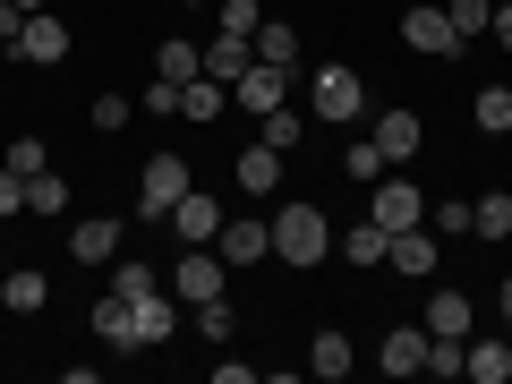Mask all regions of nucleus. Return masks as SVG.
I'll return each instance as SVG.
<instances>
[{
    "mask_svg": "<svg viewBox=\"0 0 512 384\" xmlns=\"http://www.w3.org/2000/svg\"><path fill=\"white\" fill-rule=\"evenodd\" d=\"M291 86H299V69H274V60H248V69L231 77V103L265 120V111H282V103H291Z\"/></svg>",
    "mask_w": 512,
    "mask_h": 384,
    "instance_id": "3",
    "label": "nucleus"
},
{
    "mask_svg": "<svg viewBox=\"0 0 512 384\" xmlns=\"http://www.w3.org/2000/svg\"><path fill=\"white\" fill-rule=\"evenodd\" d=\"M461 376L470 384H512V342H461Z\"/></svg>",
    "mask_w": 512,
    "mask_h": 384,
    "instance_id": "16",
    "label": "nucleus"
},
{
    "mask_svg": "<svg viewBox=\"0 0 512 384\" xmlns=\"http://www.w3.org/2000/svg\"><path fill=\"white\" fill-rule=\"evenodd\" d=\"M308 103H316V120L350 128V120L367 111V86H359V69H342V60H333V69H316V77H308Z\"/></svg>",
    "mask_w": 512,
    "mask_h": 384,
    "instance_id": "2",
    "label": "nucleus"
},
{
    "mask_svg": "<svg viewBox=\"0 0 512 384\" xmlns=\"http://www.w3.org/2000/svg\"><path fill=\"white\" fill-rule=\"evenodd\" d=\"M470 120L487 128V137H512V86H478V103H470Z\"/></svg>",
    "mask_w": 512,
    "mask_h": 384,
    "instance_id": "28",
    "label": "nucleus"
},
{
    "mask_svg": "<svg viewBox=\"0 0 512 384\" xmlns=\"http://www.w3.org/2000/svg\"><path fill=\"white\" fill-rule=\"evenodd\" d=\"M402 43H410V52H427V60L461 52V35H453V18H444V9H410V18H402Z\"/></svg>",
    "mask_w": 512,
    "mask_h": 384,
    "instance_id": "12",
    "label": "nucleus"
},
{
    "mask_svg": "<svg viewBox=\"0 0 512 384\" xmlns=\"http://www.w3.org/2000/svg\"><path fill=\"white\" fill-rule=\"evenodd\" d=\"M419 137H427V120L419 111H376V146H384V163H410V154H419Z\"/></svg>",
    "mask_w": 512,
    "mask_h": 384,
    "instance_id": "13",
    "label": "nucleus"
},
{
    "mask_svg": "<svg viewBox=\"0 0 512 384\" xmlns=\"http://www.w3.org/2000/svg\"><path fill=\"white\" fill-rule=\"evenodd\" d=\"M222 274H231V265H222L214 248H180V282H171V291L197 308V299H222Z\"/></svg>",
    "mask_w": 512,
    "mask_h": 384,
    "instance_id": "9",
    "label": "nucleus"
},
{
    "mask_svg": "<svg viewBox=\"0 0 512 384\" xmlns=\"http://www.w3.org/2000/svg\"><path fill=\"white\" fill-rule=\"evenodd\" d=\"M0 214H26V180L9 163H0Z\"/></svg>",
    "mask_w": 512,
    "mask_h": 384,
    "instance_id": "40",
    "label": "nucleus"
},
{
    "mask_svg": "<svg viewBox=\"0 0 512 384\" xmlns=\"http://www.w3.org/2000/svg\"><path fill=\"white\" fill-rule=\"evenodd\" d=\"M495 308H504V325H512V282H504V299H495Z\"/></svg>",
    "mask_w": 512,
    "mask_h": 384,
    "instance_id": "42",
    "label": "nucleus"
},
{
    "mask_svg": "<svg viewBox=\"0 0 512 384\" xmlns=\"http://www.w3.org/2000/svg\"><path fill=\"white\" fill-rule=\"evenodd\" d=\"M214 256L222 265H265V256H274V222H222Z\"/></svg>",
    "mask_w": 512,
    "mask_h": 384,
    "instance_id": "10",
    "label": "nucleus"
},
{
    "mask_svg": "<svg viewBox=\"0 0 512 384\" xmlns=\"http://www.w3.org/2000/svg\"><path fill=\"white\" fill-rule=\"evenodd\" d=\"M111 248H120V214H103V222H77V231H69V256H77V265H103Z\"/></svg>",
    "mask_w": 512,
    "mask_h": 384,
    "instance_id": "19",
    "label": "nucleus"
},
{
    "mask_svg": "<svg viewBox=\"0 0 512 384\" xmlns=\"http://www.w3.org/2000/svg\"><path fill=\"white\" fill-rule=\"evenodd\" d=\"M188 9H197V0H188Z\"/></svg>",
    "mask_w": 512,
    "mask_h": 384,
    "instance_id": "44",
    "label": "nucleus"
},
{
    "mask_svg": "<svg viewBox=\"0 0 512 384\" xmlns=\"http://www.w3.org/2000/svg\"><path fill=\"white\" fill-rule=\"evenodd\" d=\"M18 9H26V18H35V9H52V0H18Z\"/></svg>",
    "mask_w": 512,
    "mask_h": 384,
    "instance_id": "43",
    "label": "nucleus"
},
{
    "mask_svg": "<svg viewBox=\"0 0 512 384\" xmlns=\"http://www.w3.org/2000/svg\"><path fill=\"white\" fill-rule=\"evenodd\" d=\"M256 26H265L256 0H222V35H248V43H256Z\"/></svg>",
    "mask_w": 512,
    "mask_h": 384,
    "instance_id": "35",
    "label": "nucleus"
},
{
    "mask_svg": "<svg viewBox=\"0 0 512 384\" xmlns=\"http://www.w3.org/2000/svg\"><path fill=\"white\" fill-rule=\"evenodd\" d=\"M0 163L18 171V180H35V171H52V146H43V137H9V154H0Z\"/></svg>",
    "mask_w": 512,
    "mask_h": 384,
    "instance_id": "30",
    "label": "nucleus"
},
{
    "mask_svg": "<svg viewBox=\"0 0 512 384\" xmlns=\"http://www.w3.org/2000/svg\"><path fill=\"white\" fill-rule=\"evenodd\" d=\"M111 291H120V299H137V291H163V282H154V265H137V256H120V274H111Z\"/></svg>",
    "mask_w": 512,
    "mask_h": 384,
    "instance_id": "36",
    "label": "nucleus"
},
{
    "mask_svg": "<svg viewBox=\"0 0 512 384\" xmlns=\"http://www.w3.org/2000/svg\"><path fill=\"white\" fill-rule=\"evenodd\" d=\"M333 248H342V256H350V265H384V248H393V231H384V222H376V214H367V222H350V231H342V239H333Z\"/></svg>",
    "mask_w": 512,
    "mask_h": 384,
    "instance_id": "18",
    "label": "nucleus"
},
{
    "mask_svg": "<svg viewBox=\"0 0 512 384\" xmlns=\"http://www.w3.org/2000/svg\"><path fill=\"white\" fill-rule=\"evenodd\" d=\"M342 171L376 188V180H384V146H376V137H367V146H350V154H342Z\"/></svg>",
    "mask_w": 512,
    "mask_h": 384,
    "instance_id": "34",
    "label": "nucleus"
},
{
    "mask_svg": "<svg viewBox=\"0 0 512 384\" xmlns=\"http://www.w3.org/2000/svg\"><path fill=\"white\" fill-rule=\"evenodd\" d=\"M128 308H137V350H154V342H171V333H180V308H171V291H137Z\"/></svg>",
    "mask_w": 512,
    "mask_h": 384,
    "instance_id": "15",
    "label": "nucleus"
},
{
    "mask_svg": "<svg viewBox=\"0 0 512 384\" xmlns=\"http://www.w3.org/2000/svg\"><path fill=\"white\" fill-rule=\"evenodd\" d=\"M18 35H26V9H18V0H0V52H18Z\"/></svg>",
    "mask_w": 512,
    "mask_h": 384,
    "instance_id": "39",
    "label": "nucleus"
},
{
    "mask_svg": "<svg viewBox=\"0 0 512 384\" xmlns=\"http://www.w3.org/2000/svg\"><path fill=\"white\" fill-rule=\"evenodd\" d=\"M444 18H453V35L470 43V35H487V18H495V0H453V9H444Z\"/></svg>",
    "mask_w": 512,
    "mask_h": 384,
    "instance_id": "32",
    "label": "nucleus"
},
{
    "mask_svg": "<svg viewBox=\"0 0 512 384\" xmlns=\"http://www.w3.org/2000/svg\"><path fill=\"white\" fill-rule=\"evenodd\" d=\"M299 137H308V120H299L291 103H282V111H265V146H282V154H291Z\"/></svg>",
    "mask_w": 512,
    "mask_h": 384,
    "instance_id": "31",
    "label": "nucleus"
},
{
    "mask_svg": "<svg viewBox=\"0 0 512 384\" xmlns=\"http://www.w3.org/2000/svg\"><path fill=\"white\" fill-rule=\"evenodd\" d=\"M367 214H376L384 231H410V222H427V197H419V180H410V171L393 163V171L376 180V205H367Z\"/></svg>",
    "mask_w": 512,
    "mask_h": 384,
    "instance_id": "4",
    "label": "nucleus"
},
{
    "mask_svg": "<svg viewBox=\"0 0 512 384\" xmlns=\"http://www.w3.org/2000/svg\"><path fill=\"white\" fill-rule=\"evenodd\" d=\"M128 111H137L128 94H94V128H128Z\"/></svg>",
    "mask_w": 512,
    "mask_h": 384,
    "instance_id": "38",
    "label": "nucleus"
},
{
    "mask_svg": "<svg viewBox=\"0 0 512 384\" xmlns=\"http://www.w3.org/2000/svg\"><path fill=\"white\" fill-rule=\"evenodd\" d=\"M26 214H69V180H60V171H35V180H26Z\"/></svg>",
    "mask_w": 512,
    "mask_h": 384,
    "instance_id": "29",
    "label": "nucleus"
},
{
    "mask_svg": "<svg viewBox=\"0 0 512 384\" xmlns=\"http://www.w3.org/2000/svg\"><path fill=\"white\" fill-rule=\"evenodd\" d=\"M94 333H103V342H120V350H137V308H128L120 291H103V299H94Z\"/></svg>",
    "mask_w": 512,
    "mask_h": 384,
    "instance_id": "20",
    "label": "nucleus"
},
{
    "mask_svg": "<svg viewBox=\"0 0 512 384\" xmlns=\"http://www.w3.org/2000/svg\"><path fill=\"white\" fill-rule=\"evenodd\" d=\"M350 367H359V359H350V333H333V325H325V333L308 342V376H325V384H333V376H350Z\"/></svg>",
    "mask_w": 512,
    "mask_h": 384,
    "instance_id": "21",
    "label": "nucleus"
},
{
    "mask_svg": "<svg viewBox=\"0 0 512 384\" xmlns=\"http://www.w3.org/2000/svg\"><path fill=\"white\" fill-rule=\"evenodd\" d=\"M231 180L248 188V197H274V188H282V146H265V137L239 146V154H231Z\"/></svg>",
    "mask_w": 512,
    "mask_h": 384,
    "instance_id": "8",
    "label": "nucleus"
},
{
    "mask_svg": "<svg viewBox=\"0 0 512 384\" xmlns=\"http://www.w3.org/2000/svg\"><path fill=\"white\" fill-rule=\"evenodd\" d=\"M9 60H26V69H60V60H69V26L52 18V9H35V18H26V35H18V52Z\"/></svg>",
    "mask_w": 512,
    "mask_h": 384,
    "instance_id": "6",
    "label": "nucleus"
},
{
    "mask_svg": "<svg viewBox=\"0 0 512 384\" xmlns=\"http://www.w3.org/2000/svg\"><path fill=\"white\" fill-rule=\"evenodd\" d=\"M222 103H231L222 77H188V86H180V111H188V120H222Z\"/></svg>",
    "mask_w": 512,
    "mask_h": 384,
    "instance_id": "25",
    "label": "nucleus"
},
{
    "mask_svg": "<svg viewBox=\"0 0 512 384\" xmlns=\"http://www.w3.org/2000/svg\"><path fill=\"white\" fill-rule=\"evenodd\" d=\"M231 325H239L231 299H197V333H205V342H231Z\"/></svg>",
    "mask_w": 512,
    "mask_h": 384,
    "instance_id": "33",
    "label": "nucleus"
},
{
    "mask_svg": "<svg viewBox=\"0 0 512 384\" xmlns=\"http://www.w3.org/2000/svg\"><path fill=\"white\" fill-rule=\"evenodd\" d=\"M256 60H274V69H299V35H291V18H265V26H256Z\"/></svg>",
    "mask_w": 512,
    "mask_h": 384,
    "instance_id": "24",
    "label": "nucleus"
},
{
    "mask_svg": "<svg viewBox=\"0 0 512 384\" xmlns=\"http://www.w3.org/2000/svg\"><path fill=\"white\" fill-rule=\"evenodd\" d=\"M427 231H436V239H461V231H470V205H427Z\"/></svg>",
    "mask_w": 512,
    "mask_h": 384,
    "instance_id": "37",
    "label": "nucleus"
},
{
    "mask_svg": "<svg viewBox=\"0 0 512 384\" xmlns=\"http://www.w3.org/2000/svg\"><path fill=\"white\" fill-rule=\"evenodd\" d=\"M180 197H188V163H180V154H154V163H146V180H137V214H146V222H163Z\"/></svg>",
    "mask_w": 512,
    "mask_h": 384,
    "instance_id": "5",
    "label": "nucleus"
},
{
    "mask_svg": "<svg viewBox=\"0 0 512 384\" xmlns=\"http://www.w3.org/2000/svg\"><path fill=\"white\" fill-rule=\"evenodd\" d=\"M43 299H52V282H43L35 265H18V274H0V308H9V316H35Z\"/></svg>",
    "mask_w": 512,
    "mask_h": 384,
    "instance_id": "17",
    "label": "nucleus"
},
{
    "mask_svg": "<svg viewBox=\"0 0 512 384\" xmlns=\"http://www.w3.org/2000/svg\"><path fill=\"white\" fill-rule=\"evenodd\" d=\"M384 265H393V274H410V282H427V274H436V231H427V222H410V231H393V248H384Z\"/></svg>",
    "mask_w": 512,
    "mask_h": 384,
    "instance_id": "11",
    "label": "nucleus"
},
{
    "mask_svg": "<svg viewBox=\"0 0 512 384\" xmlns=\"http://www.w3.org/2000/svg\"><path fill=\"white\" fill-rule=\"evenodd\" d=\"M325 248H333L325 205H282V214H274V256H282V265H325Z\"/></svg>",
    "mask_w": 512,
    "mask_h": 384,
    "instance_id": "1",
    "label": "nucleus"
},
{
    "mask_svg": "<svg viewBox=\"0 0 512 384\" xmlns=\"http://www.w3.org/2000/svg\"><path fill=\"white\" fill-rule=\"evenodd\" d=\"M427 333H453V342H470V291H436V299H427Z\"/></svg>",
    "mask_w": 512,
    "mask_h": 384,
    "instance_id": "22",
    "label": "nucleus"
},
{
    "mask_svg": "<svg viewBox=\"0 0 512 384\" xmlns=\"http://www.w3.org/2000/svg\"><path fill=\"white\" fill-rule=\"evenodd\" d=\"M248 60H256V43H248V35H214V43H205V77H222V86H231Z\"/></svg>",
    "mask_w": 512,
    "mask_h": 384,
    "instance_id": "23",
    "label": "nucleus"
},
{
    "mask_svg": "<svg viewBox=\"0 0 512 384\" xmlns=\"http://www.w3.org/2000/svg\"><path fill=\"white\" fill-rule=\"evenodd\" d=\"M470 231L478 239H512V197H504V188H487V197L470 205Z\"/></svg>",
    "mask_w": 512,
    "mask_h": 384,
    "instance_id": "27",
    "label": "nucleus"
},
{
    "mask_svg": "<svg viewBox=\"0 0 512 384\" xmlns=\"http://www.w3.org/2000/svg\"><path fill=\"white\" fill-rule=\"evenodd\" d=\"M376 367H384V376H419V367H427V325H393L384 350H376Z\"/></svg>",
    "mask_w": 512,
    "mask_h": 384,
    "instance_id": "14",
    "label": "nucleus"
},
{
    "mask_svg": "<svg viewBox=\"0 0 512 384\" xmlns=\"http://www.w3.org/2000/svg\"><path fill=\"white\" fill-rule=\"evenodd\" d=\"M154 77H171V86L205 77V43H163V52H154Z\"/></svg>",
    "mask_w": 512,
    "mask_h": 384,
    "instance_id": "26",
    "label": "nucleus"
},
{
    "mask_svg": "<svg viewBox=\"0 0 512 384\" xmlns=\"http://www.w3.org/2000/svg\"><path fill=\"white\" fill-rule=\"evenodd\" d=\"M487 35L504 43V52H512V0H495V18H487Z\"/></svg>",
    "mask_w": 512,
    "mask_h": 384,
    "instance_id": "41",
    "label": "nucleus"
},
{
    "mask_svg": "<svg viewBox=\"0 0 512 384\" xmlns=\"http://www.w3.org/2000/svg\"><path fill=\"white\" fill-rule=\"evenodd\" d=\"M163 222H171V231H180V248H214V239H222V205L205 197V188H188V197L171 205Z\"/></svg>",
    "mask_w": 512,
    "mask_h": 384,
    "instance_id": "7",
    "label": "nucleus"
}]
</instances>
